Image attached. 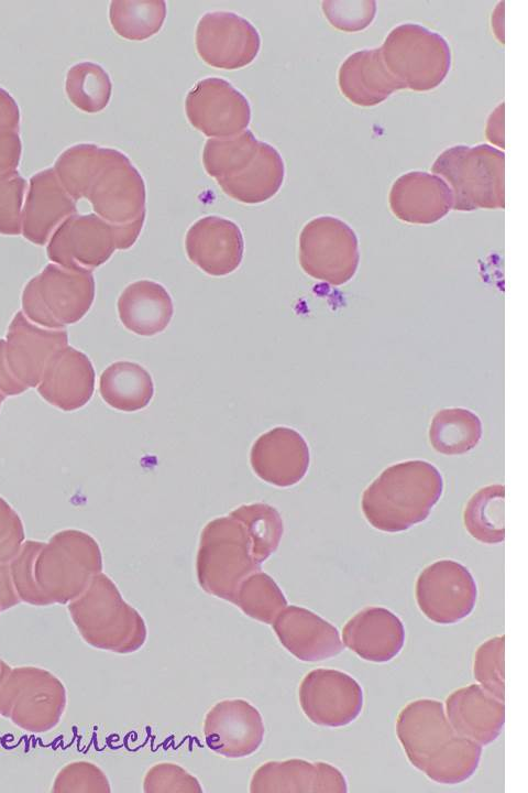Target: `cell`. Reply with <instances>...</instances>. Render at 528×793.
Here are the masks:
<instances>
[{"mask_svg":"<svg viewBox=\"0 0 528 793\" xmlns=\"http://www.w3.org/2000/svg\"><path fill=\"white\" fill-rule=\"evenodd\" d=\"M322 12L329 23L344 32H359L369 28L377 12L376 1H322Z\"/></svg>","mask_w":528,"mask_h":793,"instance_id":"cell-39","label":"cell"},{"mask_svg":"<svg viewBox=\"0 0 528 793\" xmlns=\"http://www.w3.org/2000/svg\"><path fill=\"white\" fill-rule=\"evenodd\" d=\"M202 731L213 752L238 759L260 748L265 728L260 711L249 702L237 698L216 703L205 716Z\"/></svg>","mask_w":528,"mask_h":793,"instance_id":"cell-15","label":"cell"},{"mask_svg":"<svg viewBox=\"0 0 528 793\" xmlns=\"http://www.w3.org/2000/svg\"><path fill=\"white\" fill-rule=\"evenodd\" d=\"M85 197L95 214L113 227L117 249L131 248L144 225L146 189L130 159L116 149L98 146Z\"/></svg>","mask_w":528,"mask_h":793,"instance_id":"cell-3","label":"cell"},{"mask_svg":"<svg viewBox=\"0 0 528 793\" xmlns=\"http://www.w3.org/2000/svg\"><path fill=\"white\" fill-rule=\"evenodd\" d=\"M185 250L188 259L206 274L228 275L242 261L243 235L233 221L219 216H206L187 230Z\"/></svg>","mask_w":528,"mask_h":793,"instance_id":"cell-17","label":"cell"},{"mask_svg":"<svg viewBox=\"0 0 528 793\" xmlns=\"http://www.w3.org/2000/svg\"><path fill=\"white\" fill-rule=\"evenodd\" d=\"M443 492V479L426 460H406L384 469L363 491L366 521L382 532L406 531L430 514Z\"/></svg>","mask_w":528,"mask_h":793,"instance_id":"cell-2","label":"cell"},{"mask_svg":"<svg viewBox=\"0 0 528 793\" xmlns=\"http://www.w3.org/2000/svg\"><path fill=\"white\" fill-rule=\"evenodd\" d=\"M396 735L410 764L436 783L459 784L479 768L482 746L454 731L437 699L419 698L403 707Z\"/></svg>","mask_w":528,"mask_h":793,"instance_id":"cell-1","label":"cell"},{"mask_svg":"<svg viewBox=\"0 0 528 793\" xmlns=\"http://www.w3.org/2000/svg\"><path fill=\"white\" fill-rule=\"evenodd\" d=\"M233 604L250 618L271 624L287 600L275 580L257 571L241 583Z\"/></svg>","mask_w":528,"mask_h":793,"instance_id":"cell-36","label":"cell"},{"mask_svg":"<svg viewBox=\"0 0 528 793\" xmlns=\"http://www.w3.org/2000/svg\"><path fill=\"white\" fill-rule=\"evenodd\" d=\"M261 571L244 524L232 515L210 521L202 530L196 558L200 587L233 604L241 583Z\"/></svg>","mask_w":528,"mask_h":793,"instance_id":"cell-5","label":"cell"},{"mask_svg":"<svg viewBox=\"0 0 528 793\" xmlns=\"http://www.w3.org/2000/svg\"><path fill=\"white\" fill-rule=\"evenodd\" d=\"M254 472L276 487H292L307 474L310 452L305 438L294 428L277 426L262 434L250 452Z\"/></svg>","mask_w":528,"mask_h":793,"instance_id":"cell-18","label":"cell"},{"mask_svg":"<svg viewBox=\"0 0 528 793\" xmlns=\"http://www.w3.org/2000/svg\"><path fill=\"white\" fill-rule=\"evenodd\" d=\"M342 642L365 661L386 663L403 650L405 627L399 617L387 608L365 607L343 626Z\"/></svg>","mask_w":528,"mask_h":793,"instance_id":"cell-23","label":"cell"},{"mask_svg":"<svg viewBox=\"0 0 528 793\" xmlns=\"http://www.w3.org/2000/svg\"><path fill=\"white\" fill-rule=\"evenodd\" d=\"M94 390L95 370L90 359L68 345L53 355L37 384L42 398L64 411L82 408Z\"/></svg>","mask_w":528,"mask_h":793,"instance_id":"cell-24","label":"cell"},{"mask_svg":"<svg viewBox=\"0 0 528 793\" xmlns=\"http://www.w3.org/2000/svg\"><path fill=\"white\" fill-rule=\"evenodd\" d=\"M26 182L18 170L0 173V233H21V215Z\"/></svg>","mask_w":528,"mask_h":793,"instance_id":"cell-38","label":"cell"},{"mask_svg":"<svg viewBox=\"0 0 528 793\" xmlns=\"http://www.w3.org/2000/svg\"><path fill=\"white\" fill-rule=\"evenodd\" d=\"M94 298L95 279L90 271L50 263L24 286L22 312L38 326L63 329L80 321Z\"/></svg>","mask_w":528,"mask_h":793,"instance_id":"cell-8","label":"cell"},{"mask_svg":"<svg viewBox=\"0 0 528 793\" xmlns=\"http://www.w3.org/2000/svg\"><path fill=\"white\" fill-rule=\"evenodd\" d=\"M21 150L19 131L0 130V173L16 170Z\"/></svg>","mask_w":528,"mask_h":793,"instance_id":"cell-41","label":"cell"},{"mask_svg":"<svg viewBox=\"0 0 528 793\" xmlns=\"http://www.w3.org/2000/svg\"><path fill=\"white\" fill-rule=\"evenodd\" d=\"M75 214L76 202L65 191L54 169L32 175L21 215V233L26 240L44 246L56 228Z\"/></svg>","mask_w":528,"mask_h":793,"instance_id":"cell-22","label":"cell"},{"mask_svg":"<svg viewBox=\"0 0 528 793\" xmlns=\"http://www.w3.org/2000/svg\"><path fill=\"white\" fill-rule=\"evenodd\" d=\"M260 142L246 129L234 135L209 139L202 151L204 167L217 181L231 176L254 157Z\"/></svg>","mask_w":528,"mask_h":793,"instance_id":"cell-33","label":"cell"},{"mask_svg":"<svg viewBox=\"0 0 528 793\" xmlns=\"http://www.w3.org/2000/svg\"><path fill=\"white\" fill-rule=\"evenodd\" d=\"M20 110L13 97L0 87V130L19 131Z\"/></svg>","mask_w":528,"mask_h":793,"instance_id":"cell-43","label":"cell"},{"mask_svg":"<svg viewBox=\"0 0 528 793\" xmlns=\"http://www.w3.org/2000/svg\"><path fill=\"white\" fill-rule=\"evenodd\" d=\"M167 14L166 2L111 1L109 20L112 29L121 37L143 41L155 35L163 26Z\"/></svg>","mask_w":528,"mask_h":793,"instance_id":"cell-32","label":"cell"},{"mask_svg":"<svg viewBox=\"0 0 528 793\" xmlns=\"http://www.w3.org/2000/svg\"><path fill=\"white\" fill-rule=\"evenodd\" d=\"M284 178L282 155L273 145L261 141L256 154L243 169L217 182L231 198L255 205L275 196Z\"/></svg>","mask_w":528,"mask_h":793,"instance_id":"cell-28","label":"cell"},{"mask_svg":"<svg viewBox=\"0 0 528 793\" xmlns=\"http://www.w3.org/2000/svg\"><path fill=\"white\" fill-rule=\"evenodd\" d=\"M230 515L244 524L257 564L261 565L277 550L283 536L284 524L279 512L274 507L265 503L241 506L231 511Z\"/></svg>","mask_w":528,"mask_h":793,"instance_id":"cell-35","label":"cell"},{"mask_svg":"<svg viewBox=\"0 0 528 793\" xmlns=\"http://www.w3.org/2000/svg\"><path fill=\"white\" fill-rule=\"evenodd\" d=\"M348 791L346 779L337 767L302 759L265 762L255 770L250 782L252 793Z\"/></svg>","mask_w":528,"mask_h":793,"instance_id":"cell-21","label":"cell"},{"mask_svg":"<svg viewBox=\"0 0 528 793\" xmlns=\"http://www.w3.org/2000/svg\"><path fill=\"white\" fill-rule=\"evenodd\" d=\"M67 343L65 329L41 327L23 312H18L7 332L6 358L9 369L26 389L36 387L50 359Z\"/></svg>","mask_w":528,"mask_h":793,"instance_id":"cell-16","label":"cell"},{"mask_svg":"<svg viewBox=\"0 0 528 793\" xmlns=\"http://www.w3.org/2000/svg\"><path fill=\"white\" fill-rule=\"evenodd\" d=\"M299 263L304 272L315 280L334 286L348 283L360 263L355 231L334 216L312 218L299 235Z\"/></svg>","mask_w":528,"mask_h":793,"instance_id":"cell-9","label":"cell"},{"mask_svg":"<svg viewBox=\"0 0 528 793\" xmlns=\"http://www.w3.org/2000/svg\"><path fill=\"white\" fill-rule=\"evenodd\" d=\"M433 174L449 185L452 209L472 211L505 207V154L490 144H455L439 153Z\"/></svg>","mask_w":528,"mask_h":793,"instance_id":"cell-4","label":"cell"},{"mask_svg":"<svg viewBox=\"0 0 528 793\" xmlns=\"http://www.w3.org/2000/svg\"><path fill=\"white\" fill-rule=\"evenodd\" d=\"M146 793H198L202 792L199 781L175 763L154 764L146 772L143 781Z\"/></svg>","mask_w":528,"mask_h":793,"instance_id":"cell-40","label":"cell"},{"mask_svg":"<svg viewBox=\"0 0 528 793\" xmlns=\"http://www.w3.org/2000/svg\"><path fill=\"white\" fill-rule=\"evenodd\" d=\"M338 86L346 100L361 107L380 105L405 89L387 70L380 47L359 50L346 56L338 70Z\"/></svg>","mask_w":528,"mask_h":793,"instance_id":"cell-26","label":"cell"},{"mask_svg":"<svg viewBox=\"0 0 528 793\" xmlns=\"http://www.w3.org/2000/svg\"><path fill=\"white\" fill-rule=\"evenodd\" d=\"M416 601L425 617L438 624H454L469 617L477 587L471 572L453 560H440L417 577Z\"/></svg>","mask_w":528,"mask_h":793,"instance_id":"cell-10","label":"cell"},{"mask_svg":"<svg viewBox=\"0 0 528 793\" xmlns=\"http://www.w3.org/2000/svg\"><path fill=\"white\" fill-rule=\"evenodd\" d=\"M122 325L143 337L157 335L166 329L174 305L167 290L157 282L139 280L129 284L117 303Z\"/></svg>","mask_w":528,"mask_h":793,"instance_id":"cell-27","label":"cell"},{"mask_svg":"<svg viewBox=\"0 0 528 793\" xmlns=\"http://www.w3.org/2000/svg\"><path fill=\"white\" fill-rule=\"evenodd\" d=\"M117 250L116 231L96 214L73 215L53 232L47 242L48 259L65 269L92 271Z\"/></svg>","mask_w":528,"mask_h":793,"instance_id":"cell-13","label":"cell"},{"mask_svg":"<svg viewBox=\"0 0 528 793\" xmlns=\"http://www.w3.org/2000/svg\"><path fill=\"white\" fill-rule=\"evenodd\" d=\"M271 624L280 644L304 662L334 658L344 648L338 629L304 607L286 606Z\"/></svg>","mask_w":528,"mask_h":793,"instance_id":"cell-20","label":"cell"},{"mask_svg":"<svg viewBox=\"0 0 528 793\" xmlns=\"http://www.w3.org/2000/svg\"><path fill=\"white\" fill-rule=\"evenodd\" d=\"M185 112L194 128L212 138L238 134L251 120L245 96L220 77L198 82L186 96Z\"/></svg>","mask_w":528,"mask_h":793,"instance_id":"cell-14","label":"cell"},{"mask_svg":"<svg viewBox=\"0 0 528 793\" xmlns=\"http://www.w3.org/2000/svg\"><path fill=\"white\" fill-rule=\"evenodd\" d=\"M196 50L211 67L238 69L251 64L261 48L255 26L245 18L229 11L205 13L195 32Z\"/></svg>","mask_w":528,"mask_h":793,"instance_id":"cell-12","label":"cell"},{"mask_svg":"<svg viewBox=\"0 0 528 793\" xmlns=\"http://www.w3.org/2000/svg\"><path fill=\"white\" fill-rule=\"evenodd\" d=\"M380 50L391 75L414 91L436 89L452 64L449 42L440 33L413 22L394 26Z\"/></svg>","mask_w":528,"mask_h":793,"instance_id":"cell-7","label":"cell"},{"mask_svg":"<svg viewBox=\"0 0 528 793\" xmlns=\"http://www.w3.org/2000/svg\"><path fill=\"white\" fill-rule=\"evenodd\" d=\"M99 391L111 408L135 412L148 405L154 394V383L148 371L132 361H116L100 376Z\"/></svg>","mask_w":528,"mask_h":793,"instance_id":"cell-29","label":"cell"},{"mask_svg":"<svg viewBox=\"0 0 528 793\" xmlns=\"http://www.w3.org/2000/svg\"><path fill=\"white\" fill-rule=\"evenodd\" d=\"M65 91L77 109L96 113L109 104L112 83L102 66L92 62H80L67 70Z\"/></svg>","mask_w":528,"mask_h":793,"instance_id":"cell-34","label":"cell"},{"mask_svg":"<svg viewBox=\"0 0 528 793\" xmlns=\"http://www.w3.org/2000/svg\"><path fill=\"white\" fill-rule=\"evenodd\" d=\"M72 610L85 639L100 649L132 653L143 647L147 629L141 615L128 605L111 579L94 576Z\"/></svg>","mask_w":528,"mask_h":793,"instance_id":"cell-6","label":"cell"},{"mask_svg":"<svg viewBox=\"0 0 528 793\" xmlns=\"http://www.w3.org/2000/svg\"><path fill=\"white\" fill-rule=\"evenodd\" d=\"M23 540V526L16 512L0 498V544H14Z\"/></svg>","mask_w":528,"mask_h":793,"instance_id":"cell-42","label":"cell"},{"mask_svg":"<svg viewBox=\"0 0 528 793\" xmlns=\"http://www.w3.org/2000/svg\"><path fill=\"white\" fill-rule=\"evenodd\" d=\"M3 400H4V398L0 395V406H1V403Z\"/></svg>","mask_w":528,"mask_h":793,"instance_id":"cell-46","label":"cell"},{"mask_svg":"<svg viewBox=\"0 0 528 793\" xmlns=\"http://www.w3.org/2000/svg\"><path fill=\"white\" fill-rule=\"evenodd\" d=\"M505 637L484 641L475 651L473 675L477 683L498 699H505L504 683Z\"/></svg>","mask_w":528,"mask_h":793,"instance_id":"cell-37","label":"cell"},{"mask_svg":"<svg viewBox=\"0 0 528 793\" xmlns=\"http://www.w3.org/2000/svg\"><path fill=\"white\" fill-rule=\"evenodd\" d=\"M482 421L464 408L437 411L431 419L428 437L432 448L442 455H463L477 446L482 438Z\"/></svg>","mask_w":528,"mask_h":793,"instance_id":"cell-30","label":"cell"},{"mask_svg":"<svg viewBox=\"0 0 528 793\" xmlns=\"http://www.w3.org/2000/svg\"><path fill=\"white\" fill-rule=\"evenodd\" d=\"M486 138L504 149V104L498 105L491 113L486 124Z\"/></svg>","mask_w":528,"mask_h":793,"instance_id":"cell-45","label":"cell"},{"mask_svg":"<svg viewBox=\"0 0 528 793\" xmlns=\"http://www.w3.org/2000/svg\"><path fill=\"white\" fill-rule=\"evenodd\" d=\"M505 488L490 485L479 489L468 501L463 523L469 534L484 544H497L505 540Z\"/></svg>","mask_w":528,"mask_h":793,"instance_id":"cell-31","label":"cell"},{"mask_svg":"<svg viewBox=\"0 0 528 793\" xmlns=\"http://www.w3.org/2000/svg\"><path fill=\"white\" fill-rule=\"evenodd\" d=\"M299 705L315 725L339 728L353 723L363 709L364 696L359 682L348 673L319 667L300 682Z\"/></svg>","mask_w":528,"mask_h":793,"instance_id":"cell-11","label":"cell"},{"mask_svg":"<svg viewBox=\"0 0 528 793\" xmlns=\"http://www.w3.org/2000/svg\"><path fill=\"white\" fill-rule=\"evenodd\" d=\"M444 706L447 718L454 731L480 746L495 741L504 728V702L480 684H471L452 692Z\"/></svg>","mask_w":528,"mask_h":793,"instance_id":"cell-25","label":"cell"},{"mask_svg":"<svg viewBox=\"0 0 528 793\" xmlns=\"http://www.w3.org/2000/svg\"><path fill=\"white\" fill-rule=\"evenodd\" d=\"M26 388L20 383L9 369L6 358V340L0 339V395L4 399L24 392Z\"/></svg>","mask_w":528,"mask_h":793,"instance_id":"cell-44","label":"cell"},{"mask_svg":"<svg viewBox=\"0 0 528 793\" xmlns=\"http://www.w3.org/2000/svg\"><path fill=\"white\" fill-rule=\"evenodd\" d=\"M388 204L392 214L403 222L431 225L448 215L453 196L440 176L425 171H409L393 182Z\"/></svg>","mask_w":528,"mask_h":793,"instance_id":"cell-19","label":"cell"}]
</instances>
